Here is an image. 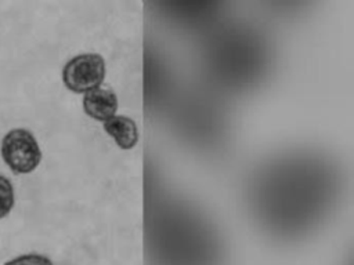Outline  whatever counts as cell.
<instances>
[{
    "instance_id": "obj_1",
    "label": "cell",
    "mask_w": 354,
    "mask_h": 265,
    "mask_svg": "<svg viewBox=\"0 0 354 265\" xmlns=\"http://www.w3.org/2000/svg\"><path fill=\"white\" fill-rule=\"evenodd\" d=\"M0 153L11 173L22 175L33 173L41 161V149L32 131L11 128L1 139Z\"/></svg>"
},
{
    "instance_id": "obj_2",
    "label": "cell",
    "mask_w": 354,
    "mask_h": 265,
    "mask_svg": "<svg viewBox=\"0 0 354 265\" xmlns=\"http://www.w3.org/2000/svg\"><path fill=\"white\" fill-rule=\"evenodd\" d=\"M106 65L102 55L97 52H84L72 57L62 68L64 86L76 94H86L97 88L104 81Z\"/></svg>"
},
{
    "instance_id": "obj_3",
    "label": "cell",
    "mask_w": 354,
    "mask_h": 265,
    "mask_svg": "<svg viewBox=\"0 0 354 265\" xmlns=\"http://www.w3.org/2000/svg\"><path fill=\"white\" fill-rule=\"evenodd\" d=\"M83 110L84 113L98 121H105L116 115L119 101L118 95L111 88L97 87L83 94Z\"/></svg>"
},
{
    "instance_id": "obj_4",
    "label": "cell",
    "mask_w": 354,
    "mask_h": 265,
    "mask_svg": "<svg viewBox=\"0 0 354 265\" xmlns=\"http://www.w3.org/2000/svg\"><path fill=\"white\" fill-rule=\"evenodd\" d=\"M102 128L123 150L133 149L140 138L136 121L124 115H115L105 120L102 123Z\"/></svg>"
},
{
    "instance_id": "obj_5",
    "label": "cell",
    "mask_w": 354,
    "mask_h": 265,
    "mask_svg": "<svg viewBox=\"0 0 354 265\" xmlns=\"http://www.w3.org/2000/svg\"><path fill=\"white\" fill-rule=\"evenodd\" d=\"M15 204V192L12 182L0 174V219L6 218Z\"/></svg>"
},
{
    "instance_id": "obj_6",
    "label": "cell",
    "mask_w": 354,
    "mask_h": 265,
    "mask_svg": "<svg viewBox=\"0 0 354 265\" xmlns=\"http://www.w3.org/2000/svg\"><path fill=\"white\" fill-rule=\"evenodd\" d=\"M3 265H54V262L44 254L39 253H28L17 255Z\"/></svg>"
}]
</instances>
